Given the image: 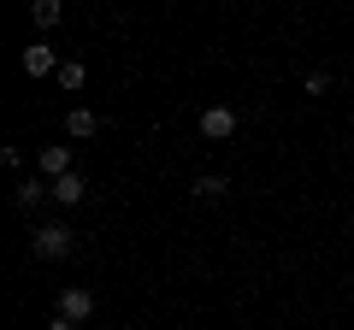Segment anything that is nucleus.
<instances>
[{
    "mask_svg": "<svg viewBox=\"0 0 354 330\" xmlns=\"http://www.w3.org/2000/svg\"><path fill=\"white\" fill-rule=\"evenodd\" d=\"M36 171H41V177H65V171H71V148H65V142L41 148V153H36Z\"/></svg>",
    "mask_w": 354,
    "mask_h": 330,
    "instance_id": "4",
    "label": "nucleus"
},
{
    "mask_svg": "<svg viewBox=\"0 0 354 330\" xmlns=\"http://www.w3.org/2000/svg\"><path fill=\"white\" fill-rule=\"evenodd\" d=\"M18 65H24L30 77H53V71H59L65 59H59V53L48 48V41H36V48H24V59H18Z\"/></svg>",
    "mask_w": 354,
    "mask_h": 330,
    "instance_id": "3",
    "label": "nucleus"
},
{
    "mask_svg": "<svg viewBox=\"0 0 354 330\" xmlns=\"http://www.w3.org/2000/svg\"><path fill=\"white\" fill-rule=\"evenodd\" d=\"M53 77H59V89H83V77H88V71H83V59H65Z\"/></svg>",
    "mask_w": 354,
    "mask_h": 330,
    "instance_id": "11",
    "label": "nucleus"
},
{
    "mask_svg": "<svg viewBox=\"0 0 354 330\" xmlns=\"http://www.w3.org/2000/svg\"><path fill=\"white\" fill-rule=\"evenodd\" d=\"M195 195H201V201H225V195H230V183L218 177V171H207V177H195Z\"/></svg>",
    "mask_w": 354,
    "mask_h": 330,
    "instance_id": "10",
    "label": "nucleus"
},
{
    "mask_svg": "<svg viewBox=\"0 0 354 330\" xmlns=\"http://www.w3.org/2000/svg\"><path fill=\"white\" fill-rule=\"evenodd\" d=\"M30 248H36V260H65L71 254V230L65 224H41L36 236H30Z\"/></svg>",
    "mask_w": 354,
    "mask_h": 330,
    "instance_id": "1",
    "label": "nucleus"
},
{
    "mask_svg": "<svg viewBox=\"0 0 354 330\" xmlns=\"http://www.w3.org/2000/svg\"><path fill=\"white\" fill-rule=\"evenodd\" d=\"M48 330H77V318H65V313H59V318H48Z\"/></svg>",
    "mask_w": 354,
    "mask_h": 330,
    "instance_id": "12",
    "label": "nucleus"
},
{
    "mask_svg": "<svg viewBox=\"0 0 354 330\" xmlns=\"http://www.w3.org/2000/svg\"><path fill=\"white\" fill-rule=\"evenodd\" d=\"M48 183H41V177H24V183H18V206H24V213H30V206H41V201H48Z\"/></svg>",
    "mask_w": 354,
    "mask_h": 330,
    "instance_id": "9",
    "label": "nucleus"
},
{
    "mask_svg": "<svg viewBox=\"0 0 354 330\" xmlns=\"http://www.w3.org/2000/svg\"><path fill=\"white\" fill-rule=\"evenodd\" d=\"M95 130H101V118L88 113V106H71V113H65V136H71V142H88Z\"/></svg>",
    "mask_w": 354,
    "mask_h": 330,
    "instance_id": "6",
    "label": "nucleus"
},
{
    "mask_svg": "<svg viewBox=\"0 0 354 330\" xmlns=\"http://www.w3.org/2000/svg\"><path fill=\"white\" fill-rule=\"evenodd\" d=\"M30 18H36V30H53L65 18V0H30Z\"/></svg>",
    "mask_w": 354,
    "mask_h": 330,
    "instance_id": "8",
    "label": "nucleus"
},
{
    "mask_svg": "<svg viewBox=\"0 0 354 330\" xmlns=\"http://www.w3.org/2000/svg\"><path fill=\"white\" fill-rule=\"evenodd\" d=\"M59 313H65V318H77V324H83V318L95 313V295H88V289H59Z\"/></svg>",
    "mask_w": 354,
    "mask_h": 330,
    "instance_id": "7",
    "label": "nucleus"
},
{
    "mask_svg": "<svg viewBox=\"0 0 354 330\" xmlns=\"http://www.w3.org/2000/svg\"><path fill=\"white\" fill-rule=\"evenodd\" d=\"M201 136H207V142L236 136V113H230V106H207V113H201Z\"/></svg>",
    "mask_w": 354,
    "mask_h": 330,
    "instance_id": "2",
    "label": "nucleus"
},
{
    "mask_svg": "<svg viewBox=\"0 0 354 330\" xmlns=\"http://www.w3.org/2000/svg\"><path fill=\"white\" fill-rule=\"evenodd\" d=\"M83 195H88L83 171H65V177H53V201H59V206H83Z\"/></svg>",
    "mask_w": 354,
    "mask_h": 330,
    "instance_id": "5",
    "label": "nucleus"
}]
</instances>
